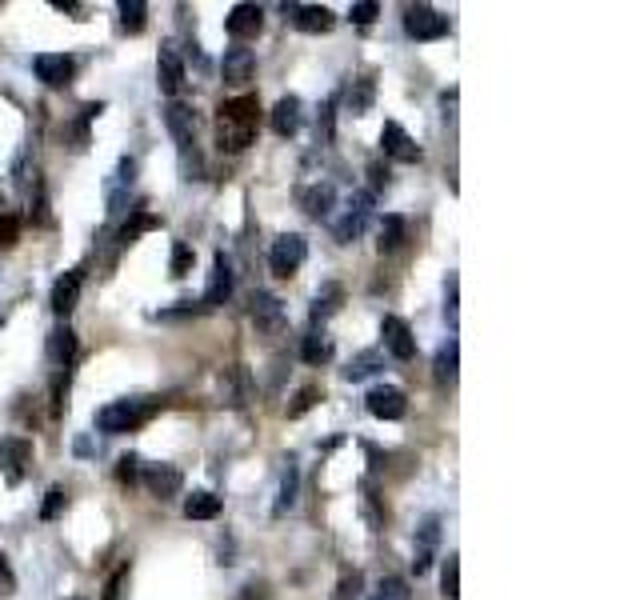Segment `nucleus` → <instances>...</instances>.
Here are the masks:
<instances>
[{"label":"nucleus","mask_w":640,"mask_h":600,"mask_svg":"<svg viewBox=\"0 0 640 600\" xmlns=\"http://www.w3.org/2000/svg\"><path fill=\"white\" fill-rule=\"evenodd\" d=\"M184 516L188 520H212V516H220V496L216 492H192L184 500Z\"/></svg>","instance_id":"5701e85b"},{"label":"nucleus","mask_w":640,"mask_h":600,"mask_svg":"<svg viewBox=\"0 0 640 600\" xmlns=\"http://www.w3.org/2000/svg\"><path fill=\"white\" fill-rule=\"evenodd\" d=\"M332 200H336V188H332L328 180H324V184H312V188L304 192V212L320 220V216H328V212H332Z\"/></svg>","instance_id":"4be33fe9"},{"label":"nucleus","mask_w":640,"mask_h":600,"mask_svg":"<svg viewBox=\"0 0 640 600\" xmlns=\"http://www.w3.org/2000/svg\"><path fill=\"white\" fill-rule=\"evenodd\" d=\"M12 588H16V576H12V568H8V560L0 552V596H12Z\"/></svg>","instance_id":"a19ab883"},{"label":"nucleus","mask_w":640,"mask_h":600,"mask_svg":"<svg viewBox=\"0 0 640 600\" xmlns=\"http://www.w3.org/2000/svg\"><path fill=\"white\" fill-rule=\"evenodd\" d=\"M312 400H316V388H304V392H300V400L292 404V416H300V412H304V408H308Z\"/></svg>","instance_id":"37998d69"},{"label":"nucleus","mask_w":640,"mask_h":600,"mask_svg":"<svg viewBox=\"0 0 640 600\" xmlns=\"http://www.w3.org/2000/svg\"><path fill=\"white\" fill-rule=\"evenodd\" d=\"M256 68V56L248 48H228L224 52V80H248Z\"/></svg>","instance_id":"412c9836"},{"label":"nucleus","mask_w":640,"mask_h":600,"mask_svg":"<svg viewBox=\"0 0 640 600\" xmlns=\"http://www.w3.org/2000/svg\"><path fill=\"white\" fill-rule=\"evenodd\" d=\"M16 244V216H0V248Z\"/></svg>","instance_id":"58836bf2"},{"label":"nucleus","mask_w":640,"mask_h":600,"mask_svg":"<svg viewBox=\"0 0 640 600\" xmlns=\"http://www.w3.org/2000/svg\"><path fill=\"white\" fill-rule=\"evenodd\" d=\"M124 584H128V568H116L112 580H108V588H104V600H120V596H124Z\"/></svg>","instance_id":"c9c22d12"},{"label":"nucleus","mask_w":640,"mask_h":600,"mask_svg":"<svg viewBox=\"0 0 640 600\" xmlns=\"http://www.w3.org/2000/svg\"><path fill=\"white\" fill-rule=\"evenodd\" d=\"M292 20L300 32H328L336 24L332 8H324V4H300V8H292Z\"/></svg>","instance_id":"a211bd4d"},{"label":"nucleus","mask_w":640,"mask_h":600,"mask_svg":"<svg viewBox=\"0 0 640 600\" xmlns=\"http://www.w3.org/2000/svg\"><path fill=\"white\" fill-rule=\"evenodd\" d=\"M292 492H296V472L288 468V476H284V488H280V504H276V512H284V508L292 504Z\"/></svg>","instance_id":"ea45409f"},{"label":"nucleus","mask_w":640,"mask_h":600,"mask_svg":"<svg viewBox=\"0 0 640 600\" xmlns=\"http://www.w3.org/2000/svg\"><path fill=\"white\" fill-rule=\"evenodd\" d=\"M376 12H380V8H376L372 0H360V4H352V20H356V24H372V20H376Z\"/></svg>","instance_id":"e433bc0d"},{"label":"nucleus","mask_w":640,"mask_h":600,"mask_svg":"<svg viewBox=\"0 0 640 600\" xmlns=\"http://www.w3.org/2000/svg\"><path fill=\"white\" fill-rule=\"evenodd\" d=\"M144 4L140 0H120V24L128 28V32H140L144 28Z\"/></svg>","instance_id":"cd10ccee"},{"label":"nucleus","mask_w":640,"mask_h":600,"mask_svg":"<svg viewBox=\"0 0 640 600\" xmlns=\"http://www.w3.org/2000/svg\"><path fill=\"white\" fill-rule=\"evenodd\" d=\"M256 112H260V104H256V96H248V92L220 104L216 140H220L224 152H244V148L252 144V136H256Z\"/></svg>","instance_id":"f257e3e1"},{"label":"nucleus","mask_w":640,"mask_h":600,"mask_svg":"<svg viewBox=\"0 0 640 600\" xmlns=\"http://www.w3.org/2000/svg\"><path fill=\"white\" fill-rule=\"evenodd\" d=\"M456 376V340H448L436 352V380H452Z\"/></svg>","instance_id":"7c9ffc66"},{"label":"nucleus","mask_w":640,"mask_h":600,"mask_svg":"<svg viewBox=\"0 0 640 600\" xmlns=\"http://www.w3.org/2000/svg\"><path fill=\"white\" fill-rule=\"evenodd\" d=\"M372 104V76H360L356 80V92H348V108L352 112H364Z\"/></svg>","instance_id":"473e14b6"},{"label":"nucleus","mask_w":640,"mask_h":600,"mask_svg":"<svg viewBox=\"0 0 640 600\" xmlns=\"http://www.w3.org/2000/svg\"><path fill=\"white\" fill-rule=\"evenodd\" d=\"M76 356V332L64 324V328H52L48 332V360L56 368H68V360Z\"/></svg>","instance_id":"6ab92c4d"},{"label":"nucleus","mask_w":640,"mask_h":600,"mask_svg":"<svg viewBox=\"0 0 640 600\" xmlns=\"http://www.w3.org/2000/svg\"><path fill=\"white\" fill-rule=\"evenodd\" d=\"M260 28H264V8H260V4H236V8L228 12V36H236V40H256Z\"/></svg>","instance_id":"9b49d317"},{"label":"nucleus","mask_w":640,"mask_h":600,"mask_svg":"<svg viewBox=\"0 0 640 600\" xmlns=\"http://www.w3.org/2000/svg\"><path fill=\"white\" fill-rule=\"evenodd\" d=\"M340 300H344V288L340 284H324L316 292V300H312V320H328L340 308Z\"/></svg>","instance_id":"393cba45"},{"label":"nucleus","mask_w":640,"mask_h":600,"mask_svg":"<svg viewBox=\"0 0 640 600\" xmlns=\"http://www.w3.org/2000/svg\"><path fill=\"white\" fill-rule=\"evenodd\" d=\"M368 412L380 416V420H400V416L408 412V396H404L400 388H392V384L372 388V392H368Z\"/></svg>","instance_id":"f8f14e48"},{"label":"nucleus","mask_w":640,"mask_h":600,"mask_svg":"<svg viewBox=\"0 0 640 600\" xmlns=\"http://www.w3.org/2000/svg\"><path fill=\"white\" fill-rule=\"evenodd\" d=\"M380 592H384L380 600H408V588H404V580H396V576H392V580H384V584H380Z\"/></svg>","instance_id":"4c0bfd02"},{"label":"nucleus","mask_w":640,"mask_h":600,"mask_svg":"<svg viewBox=\"0 0 640 600\" xmlns=\"http://www.w3.org/2000/svg\"><path fill=\"white\" fill-rule=\"evenodd\" d=\"M164 124H168V132H172V140H176L180 148H188V144H192V136H196V116H192V108H188V104L172 100V104L164 108Z\"/></svg>","instance_id":"4468645a"},{"label":"nucleus","mask_w":640,"mask_h":600,"mask_svg":"<svg viewBox=\"0 0 640 600\" xmlns=\"http://www.w3.org/2000/svg\"><path fill=\"white\" fill-rule=\"evenodd\" d=\"M268 124H272V132H276V136H296V132H300V100H296V96L276 100V104H272Z\"/></svg>","instance_id":"dca6fc26"},{"label":"nucleus","mask_w":640,"mask_h":600,"mask_svg":"<svg viewBox=\"0 0 640 600\" xmlns=\"http://www.w3.org/2000/svg\"><path fill=\"white\" fill-rule=\"evenodd\" d=\"M116 472H120V480H132V476H136V456H120V468H116Z\"/></svg>","instance_id":"c03bdc74"},{"label":"nucleus","mask_w":640,"mask_h":600,"mask_svg":"<svg viewBox=\"0 0 640 600\" xmlns=\"http://www.w3.org/2000/svg\"><path fill=\"white\" fill-rule=\"evenodd\" d=\"M32 68H36V76H40L48 88H64V84L72 80V72H76L72 56H64V52H40V56L32 60Z\"/></svg>","instance_id":"9d476101"},{"label":"nucleus","mask_w":640,"mask_h":600,"mask_svg":"<svg viewBox=\"0 0 640 600\" xmlns=\"http://www.w3.org/2000/svg\"><path fill=\"white\" fill-rule=\"evenodd\" d=\"M404 32H408L412 40H440V36L448 32V16H440V12L428 8V4H412V8L404 12Z\"/></svg>","instance_id":"20e7f679"},{"label":"nucleus","mask_w":640,"mask_h":600,"mask_svg":"<svg viewBox=\"0 0 640 600\" xmlns=\"http://www.w3.org/2000/svg\"><path fill=\"white\" fill-rule=\"evenodd\" d=\"M380 148H384V156H392V160H400V164H416V160H420V144H416L396 120H388V124L380 128Z\"/></svg>","instance_id":"0eeeda50"},{"label":"nucleus","mask_w":640,"mask_h":600,"mask_svg":"<svg viewBox=\"0 0 640 600\" xmlns=\"http://www.w3.org/2000/svg\"><path fill=\"white\" fill-rule=\"evenodd\" d=\"M144 228H160V220H156V216H148V212H136V216L120 228V244H132V240H136V232H144Z\"/></svg>","instance_id":"c756f323"},{"label":"nucleus","mask_w":640,"mask_h":600,"mask_svg":"<svg viewBox=\"0 0 640 600\" xmlns=\"http://www.w3.org/2000/svg\"><path fill=\"white\" fill-rule=\"evenodd\" d=\"M400 240H404V220L400 216H384V224H380V252H396L400 248Z\"/></svg>","instance_id":"a878e982"},{"label":"nucleus","mask_w":640,"mask_h":600,"mask_svg":"<svg viewBox=\"0 0 640 600\" xmlns=\"http://www.w3.org/2000/svg\"><path fill=\"white\" fill-rule=\"evenodd\" d=\"M440 592H444L448 600H456V596H460V560H456V556H448V560H444V572H440Z\"/></svg>","instance_id":"bb28decb"},{"label":"nucleus","mask_w":640,"mask_h":600,"mask_svg":"<svg viewBox=\"0 0 640 600\" xmlns=\"http://www.w3.org/2000/svg\"><path fill=\"white\" fill-rule=\"evenodd\" d=\"M380 336H384V348H388L396 360H412V356H416V336H412L408 320L384 316V320H380Z\"/></svg>","instance_id":"6e6552de"},{"label":"nucleus","mask_w":640,"mask_h":600,"mask_svg":"<svg viewBox=\"0 0 640 600\" xmlns=\"http://www.w3.org/2000/svg\"><path fill=\"white\" fill-rule=\"evenodd\" d=\"M368 176H372V188H384V184H388V168H380V164H372Z\"/></svg>","instance_id":"a18cd8bd"},{"label":"nucleus","mask_w":640,"mask_h":600,"mask_svg":"<svg viewBox=\"0 0 640 600\" xmlns=\"http://www.w3.org/2000/svg\"><path fill=\"white\" fill-rule=\"evenodd\" d=\"M156 84H160L164 96H176L180 84H184V60H180V48L172 40L160 44V52H156Z\"/></svg>","instance_id":"39448f33"},{"label":"nucleus","mask_w":640,"mask_h":600,"mask_svg":"<svg viewBox=\"0 0 640 600\" xmlns=\"http://www.w3.org/2000/svg\"><path fill=\"white\" fill-rule=\"evenodd\" d=\"M228 296H232V264H228L224 252H216V260H212V280H208V288H204V308H216V304H224Z\"/></svg>","instance_id":"ddd939ff"},{"label":"nucleus","mask_w":640,"mask_h":600,"mask_svg":"<svg viewBox=\"0 0 640 600\" xmlns=\"http://www.w3.org/2000/svg\"><path fill=\"white\" fill-rule=\"evenodd\" d=\"M436 540H440V524H436V520H428V524L420 528V540H416V556H412V568H416V576H420V572H428Z\"/></svg>","instance_id":"aec40b11"},{"label":"nucleus","mask_w":640,"mask_h":600,"mask_svg":"<svg viewBox=\"0 0 640 600\" xmlns=\"http://www.w3.org/2000/svg\"><path fill=\"white\" fill-rule=\"evenodd\" d=\"M376 364H380V352H360L348 368H344V376L348 380H360V376H368V372H376Z\"/></svg>","instance_id":"2f4dec72"},{"label":"nucleus","mask_w":640,"mask_h":600,"mask_svg":"<svg viewBox=\"0 0 640 600\" xmlns=\"http://www.w3.org/2000/svg\"><path fill=\"white\" fill-rule=\"evenodd\" d=\"M76 300H80V268L64 272V276L52 284V312H56V316H68V312L76 308Z\"/></svg>","instance_id":"f3484780"},{"label":"nucleus","mask_w":640,"mask_h":600,"mask_svg":"<svg viewBox=\"0 0 640 600\" xmlns=\"http://www.w3.org/2000/svg\"><path fill=\"white\" fill-rule=\"evenodd\" d=\"M60 508H64V488H48V500H44L40 516H44V520H56V516H60Z\"/></svg>","instance_id":"f704fd0d"},{"label":"nucleus","mask_w":640,"mask_h":600,"mask_svg":"<svg viewBox=\"0 0 640 600\" xmlns=\"http://www.w3.org/2000/svg\"><path fill=\"white\" fill-rule=\"evenodd\" d=\"M188 268H192V248L184 240H176L172 244V276H188Z\"/></svg>","instance_id":"72a5a7b5"},{"label":"nucleus","mask_w":640,"mask_h":600,"mask_svg":"<svg viewBox=\"0 0 640 600\" xmlns=\"http://www.w3.org/2000/svg\"><path fill=\"white\" fill-rule=\"evenodd\" d=\"M304 256H308V244H304V236H296V232H284V236H276V240H272L268 264H272V272H276V276H292V272L304 264Z\"/></svg>","instance_id":"7ed1b4c3"},{"label":"nucleus","mask_w":640,"mask_h":600,"mask_svg":"<svg viewBox=\"0 0 640 600\" xmlns=\"http://www.w3.org/2000/svg\"><path fill=\"white\" fill-rule=\"evenodd\" d=\"M156 412V400H116V404H104L96 412V428L116 436V432H132L140 428L148 416Z\"/></svg>","instance_id":"f03ea898"},{"label":"nucleus","mask_w":640,"mask_h":600,"mask_svg":"<svg viewBox=\"0 0 640 600\" xmlns=\"http://www.w3.org/2000/svg\"><path fill=\"white\" fill-rule=\"evenodd\" d=\"M364 220H368V196H360V200H356V208L336 224V240H340V244H348L352 236H360V232H364Z\"/></svg>","instance_id":"b1692460"},{"label":"nucleus","mask_w":640,"mask_h":600,"mask_svg":"<svg viewBox=\"0 0 640 600\" xmlns=\"http://www.w3.org/2000/svg\"><path fill=\"white\" fill-rule=\"evenodd\" d=\"M252 324H256L260 332H280V328H284V308H280V300H276L272 292H260V296L252 300Z\"/></svg>","instance_id":"2eb2a0df"},{"label":"nucleus","mask_w":640,"mask_h":600,"mask_svg":"<svg viewBox=\"0 0 640 600\" xmlns=\"http://www.w3.org/2000/svg\"><path fill=\"white\" fill-rule=\"evenodd\" d=\"M140 480H144V488L156 496V500H172V496H180V484H184V476H180V468L176 464H144V472H140Z\"/></svg>","instance_id":"423d86ee"},{"label":"nucleus","mask_w":640,"mask_h":600,"mask_svg":"<svg viewBox=\"0 0 640 600\" xmlns=\"http://www.w3.org/2000/svg\"><path fill=\"white\" fill-rule=\"evenodd\" d=\"M28 460H32V444L28 440H20V436H4L0 440V472H4L8 484H16L24 476Z\"/></svg>","instance_id":"1a4fd4ad"},{"label":"nucleus","mask_w":640,"mask_h":600,"mask_svg":"<svg viewBox=\"0 0 640 600\" xmlns=\"http://www.w3.org/2000/svg\"><path fill=\"white\" fill-rule=\"evenodd\" d=\"M328 340L320 336V332H312V336H304V344H300V356L308 360V364H320V360H328Z\"/></svg>","instance_id":"c85d7f7f"},{"label":"nucleus","mask_w":640,"mask_h":600,"mask_svg":"<svg viewBox=\"0 0 640 600\" xmlns=\"http://www.w3.org/2000/svg\"><path fill=\"white\" fill-rule=\"evenodd\" d=\"M444 316H448V324L456 328V276L448 280V304H444Z\"/></svg>","instance_id":"79ce46f5"}]
</instances>
